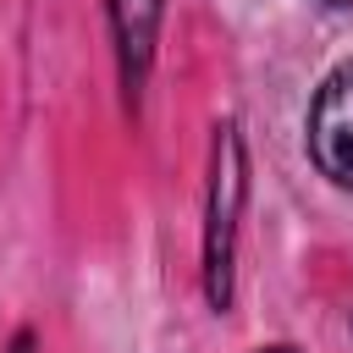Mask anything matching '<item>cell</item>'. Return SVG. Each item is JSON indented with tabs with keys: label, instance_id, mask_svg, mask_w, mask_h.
Returning <instances> with one entry per match:
<instances>
[{
	"label": "cell",
	"instance_id": "obj_1",
	"mask_svg": "<svg viewBox=\"0 0 353 353\" xmlns=\"http://www.w3.org/2000/svg\"><path fill=\"white\" fill-rule=\"evenodd\" d=\"M248 199V154L237 121H215L210 143V188H204V298L210 309H232V259H237V215Z\"/></svg>",
	"mask_w": 353,
	"mask_h": 353
},
{
	"label": "cell",
	"instance_id": "obj_2",
	"mask_svg": "<svg viewBox=\"0 0 353 353\" xmlns=\"http://www.w3.org/2000/svg\"><path fill=\"white\" fill-rule=\"evenodd\" d=\"M309 160L325 182L353 193V61H342L309 105Z\"/></svg>",
	"mask_w": 353,
	"mask_h": 353
},
{
	"label": "cell",
	"instance_id": "obj_3",
	"mask_svg": "<svg viewBox=\"0 0 353 353\" xmlns=\"http://www.w3.org/2000/svg\"><path fill=\"white\" fill-rule=\"evenodd\" d=\"M160 11H165V0H110V39H116V72H121L127 105H138V94H143L154 39H160Z\"/></svg>",
	"mask_w": 353,
	"mask_h": 353
},
{
	"label": "cell",
	"instance_id": "obj_4",
	"mask_svg": "<svg viewBox=\"0 0 353 353\" xmlns=\"http://www.w3.org/2000/svg\"><path fill=\"white\" fill-rule=\"evenodd\" d=\"M6 353H39V336H33V331H17V336H11V347H6Z\"/></svg>",
	"mask_w": 353,
	"mask_h": 353
},
{
	"label": "cell",
	"instance_id": "obj_5",
	"mask_svg": "<svg viewBox=\"0 0 353 353\" xmlns=\"http://www.w3.org/2000/svg\"><path fill=\"white\" fill-rule=\"evenodd\" d=\"M254 353H303V347H292V342H270V347H254Z\"/></svg>",
	"mask_w": 353,
	"mask_h": 353
},
{
	"label": "cell",
	"instance_id": "obj_6",
	"mask_svg": "<svg viewBox=\"0 0 353 353\" xmlns=\"http://www.w3.org/2000/svg\"><path fill=\"white\" fill-rule=\"evenodd\" d=\"M331 6H353V0H331Z\"/></svg>",
	"mask_w": 353,
	"mask_h": 353
}]
</instances>
